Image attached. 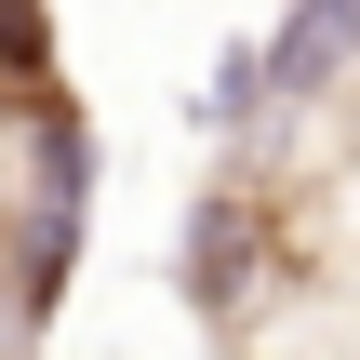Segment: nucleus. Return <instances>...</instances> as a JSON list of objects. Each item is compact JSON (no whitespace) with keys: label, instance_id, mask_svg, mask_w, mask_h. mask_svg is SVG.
I'll list each match as a JSON object with an SVG mask.
<instances>
[{"label":"nucleus","instance_id":"nucleus-1","mask_svg":"<svg viewBox=\"0 0 360 360\" xmlns=\"http://www.w3.org/2000/svg\"><path fill=\"white\" fill-rule=\"evenodd\" d=\"M360 53V0H294V27L267 40V94H321Z\"/></svg>","mask_w":360,"mask_h":360},{"label":"nucleus","instance_id":"nucleus-2","mask_svg":"<svg viewBox=\"0 0 360 360\" xmlns=\"http://www.w3.org/2000/svg\"><path fill=\"white\" fill-rule=\"evenodd\" d=\"M0 107H27V120H67V94H53V27H40V0H0Z\"/></svg>","mask_w":360,"mask_h":360}]
</instances>
